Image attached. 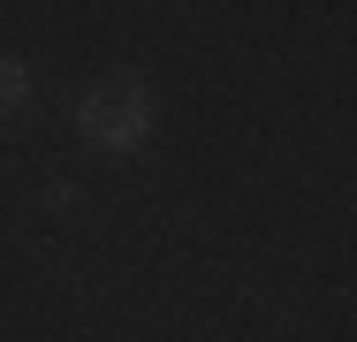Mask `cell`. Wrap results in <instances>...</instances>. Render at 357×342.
Returning a JSON list of instances; mask_svg holds the SVG:
<instances>
[{"label":"cell","instance_id":"1","mask_svg":"<svg viewBox=\"0 0 357 342\" xmlns=\"http://www.w3.org/2000/svg\"><path fill=\"white\" fill-rule=\"evenodd\" d=\"M144 122H152V114H144V91H137V84H130V91L114 84V91H91V99H84V137L107 144V152L144 144Z\"/></svg>","mask_w":357,"mask_h":342},{"label":"cell","instance_id":"2","mask_svg":"<svg viewBox=\"0 0 357 342\" xmlns=\"http://www.w3.org/2000/svg\"><path fill=\"white\" fill-rule=\"evenodd\" d=\"M15 99H23V68L0 61V107H15Z\"/></svg>","mask_w":357,"mask_h":342}]
</instances>
